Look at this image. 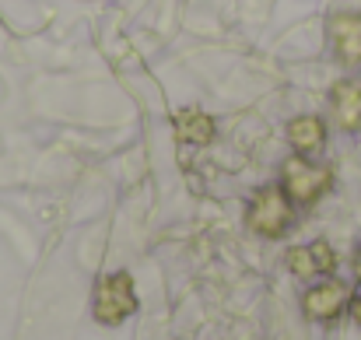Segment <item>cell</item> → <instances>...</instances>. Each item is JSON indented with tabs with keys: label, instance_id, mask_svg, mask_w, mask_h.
<instances>
[{
	"label": "cell",
	"instance_id": "8992f818",
	"mask_svg": "<svg viewBox=\"0 0 361 340\" xmlns=\"http://www.w3.org/2000/svg\"><path fill=\"white\" fill-rule=\"evenodd\" d=\"M330 42L341 63H361V14L344 11L330 18Z\"/></svg>",
	"mask_w": 361,
	"mask_h": 340
},
{
	"label": "cell",
	"instance_id": "52a82bcc",
	"mask_svg": "<svg viewBox=\"0 0 361 340\" xmlns=\"http://www.w3.org/2000/svg\"><path fill=\"white\" fill-rule=\"evenodd\" d=\"M288 140H291L295 154L312 158V154H319L323 144H326V123H323L319 116H295V119L288 123Z\"/></svg>",
	"mask_w": 361,
	"mask_h": 340
},
{
	"label": "cell",
	"instance_id": "30bf717a",
	"mask_svg": "<svg viewBox=\"0 0 361 340\" xmlns=\"http://www.w3.org/2000/svg\"><path fill=\"white\" fill-rule=\"evenodd\" d=\"M351 316H355V323L361 327V295L355 298V302H351Z\"/></svg>",
	"mask_w": 361,
	"mask_h": 340
},
{
	"label": "cell",
	"instance_id": "ba28073f",
	"mask_svg": "<svg viewBox=\"0 0 361 340\" xmlns=\"http://www.w3.org/2000/svg\"><path fill=\"white\" fill-rule=\"evenodd\" d=\"M330 106L341 130H361V81H337L330 88Z\"/></svg>",
	"mask_w": 361,
	"mask_h": 340
},
{
	"label": "cell",
	"instance_id": "3957f363",
	"mask_svg": "<svg viewBox=\"0 0 361 340\" xmlns=\"http://www.w3.org/2000/svg\"><path fill=\"white\" fill-rule=\"evenodd\" d=\"M137 312V291H133V277L126 270L106 274L95 288V320L106 327H116L126 316Z\"/></svg>",
	"mask_w": 361,
	"mask_h": 340
},
{
	"label": "cell",
	"instance_id": "9c48e42d",
	"mask_svg": "<svg viewBox=\"0 0 361 340\" xmlns=\"http://www.w3.org/2000/svg\"><path fill=\"white\" fill-rule=\"evenodd\" d=\"M172 126H176V137H179L183 144L204 147V144L214 140V119L207 113H200V109H179L176 119H172Z\"/></svg>",
	"mask_w": 361,
	"mask_h": 340
},
{
	"label": "cell",
	"instance_id": "5b68a950",
	"mask_svg": "<svg viewBox=\"0 0 361 340\" xmlns=\"http://www.w3.org/2000/svg\"><path fill=\"white\" fill-rule=\"evenodd\" d=\"M337 267V256L330 249V242H312V245H295L288 253V270L302 281H312V277H323V274H334Z\"/></svg>",
	"mask_w": 361,
	"mask_h": 340
},
{
	"label": "cell",
	"instance_id": "8fae6325",
	"mask_svg": "<svg viewBox=\"0 0 361 340\" xmlns=\"http://www.w3.org/2000/svg\"><path fill=\"white\" fill-rule=\"evenodd\" d=\"M355 277H358V281H361V253H358V256H355Z\"/></svg>",
	"mask_w": 361,
	"mask_h": 340
},
{
	"label": "cell",
	"instance_id": "7a4b0ae2",
	"mask_svg": "<svg viewBox=\"0 0 361 340\" xmlns=\"http://www.w3.org/2000/svg\"><path fill=\"white\" fill-rule=\"evenodd\" d=\"M334 186V172L330 165H316L302 154L288 158L281 169V190L295 200V204H316L326 190Z\"/></svg>",
	"mask_w": 361,
	"mask_h": 340
},
{
	"label": "cell",
	"instance_id": "6da1fadb",
	"mask_svg": "<svg viewBox=\"0 0 361 340\" xmlns=\"http://www.w3.org/2000/svg\"><path fill=\"white\" fill-rule=\"evenodd\" d=\"M245 225L263 238H281L291 228V197L281 186L256 190L249 200V211H245Z\"/></svg>",
	"mask_w": 361,
	"mask_h": 340
},
{
	"label": "cell",
	"instance_id": "277c9868",
	"mask_svg": "<svg viewBox=\"0 0 361 340\" xmlns=\"http://www.w3.org/2000/svg\"><path fill=\"white\" fill-rule=\"evenodd\" d=\"M351 305V288L344 281H323V284H312L305 295H302V309L309 320H337L344 309Z\"/></svg>",
	"mask_w": 361,
	"mask_h": 340
}]
</instances>
